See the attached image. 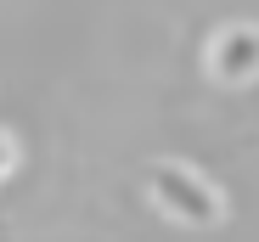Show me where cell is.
Returning <instances> with one entry per match:
<instances>
[{
	"mask_svg": "<svg viewBox=\"0 0 259 242\" xmlns=\"http://www.w3.org/2000/svg\"><path fill=\"white\" fill-rule=\"evenodd\" d=\"M147 191H152V203H158L169 220H181V225H192V231L226 220L220 186H214L208 175H197L192 164H169V158L152 164V169H147Z\"/></svg>",
	"mask_w": 259,
	"mask_h": 242,
	"instance_id": "6da1fadb",
	"label": "cell"
},
{
	"mask_svg": "<svg viewBox=\"0 0 259 242\" xmlns=\"http://www.w3.org/2000/svg\"><path fill=\"white\" fill-rule=\"evenodd\" d=\"M208 73L220 85H248L259 79V28L253 23H226L208 39Z\"/></svg>",
	"mask_w": 259,
	"mask_h": 242,
	"instance_id": "7a4b0ae2",
	"label": "cell"
},
{
	"mask_svg": "<svg viewBox=\"0 0 259 242\" xmlns=\"http://www.w3.org/2000/svg\"><path fill=\"white\" fill-rule=\"evenodd\" d=\"M12 164H17V141H12L6 130H0V180L12 175Z\"/></svg>",
	"mask_w": 259,
	"mask_h": 242,
	"instance_id": "3957f363",
	"label": "cell"
}]
</instances>
